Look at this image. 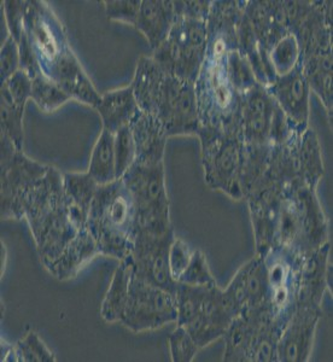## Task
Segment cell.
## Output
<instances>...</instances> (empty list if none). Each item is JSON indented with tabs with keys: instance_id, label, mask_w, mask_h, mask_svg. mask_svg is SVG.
Returning <instances> with one entry per match:
<instances>
[{
	"instance_id": "6da1fadb",
	"label": "cell",
	"mask_w": 333,
	"mask_h": 362,
	"mask_svg": "<svg viewBox=\"0 0 333 362\" xmlns=\"http://www.w3.org/2000/svg\"><path fill=\"white\" fill-rule=\"evenodd\" d=\"M247 1H211L208 45L194 81L201 127L235 129L240 95L230 83L228 54L239 49L238 27Z\"/></svg>"
},
{
	"instance_id": "7a4b0ae2",
	"label": "cell",
	"mask_w": 333,
	"mask_h": 362,
	"mask_svg": "<svg viewBox=\"0 0 333 362\" xmlns=\"http://www.w3.org/2000/svg\"><path fill=\"white\" fill-rule=\"evenodd\" d=\"M131 86L140 110L156 116L169 138L197 136L201 122L194 83L170 74L153 56H141Z\"/></svg>"
},
{
	"instance_id": "3957f363",
	"label": "cell",
	"mask_w": 333,
	"mask_h": 362,
	"mask_svg": "<svg viewBox=\"0 0 333 362\" xmlns=\"http://www.w3.org/2000/svg\"><path fill=\"white\" fill-rule=\"evenodd\" d=\"M22 218L28 223L45 267L57 259L80 230L86 228V221L66 199L62 172L49 165L25 196Z\"/></svg>"
},
{
	"instance_id": "277c9868",
	"label": "cell",
	"mask_w": 333,
	"mask_h": 362,
	"mask_svg": "<svg viewBox=\"0 0 333 362\" xmlns=\"http://www.w3.org/2000/svg\"><path fill=\"white\" fill-rule=\"evenodd\" d=\"M86 227L100 255L119 261L129 257L138 235V218L132 196L122 179L99 186Z\"/></svg>"
},
{
	"instance_id": "5b68a950",
	"label": "cell",
	"mask_w": 333,
	"mask_h": 362,
	"mask_svg": "<svg viewBox=\"0 0 333 362\" xmlns=\"http://www.w3.org/2000/svg\"><path fill=\"white\" fill-rule=\"evenodd\" d=\"M327 243L329 221L317 199V189L298 186L284 189L274 247L308 254Z\"/></svg>"
},
{
	"instance_id": "8992f818",
	"label": "cell",
	"mask_w": 333,
	"mask_h": 362,
	"mask_svg": "<svg viewBox=\"0 0 333 362\" xmlns=\"http://www.w3.org/2000/svg\"><path fill=\"white\" fill-rule=\"evenodd\" d=\"M201 160L204 180L210 189L235 201L243 199L242 170L245 144L235 129L201 127Z\"/></svg>"
},
{
	"instance_id": "52a82bcc",
	"label": "cell",
	"mask_w": 333,
	"mask_h": 362,
	"mask_svg": "<svg viewBox=\"0 0 333 362\" xmlns=\"http://www.w3.org/2000/svg\"><path fill=\"white\" fill-rule=\"evenodd\" d=\"M284 326L267 309L235 317L223 336L226 362H278L276 348Z\"/></svg>"
},
{
	"instance_id": "ba28073f",
	"label": "cell",
	"mask_w": 333,
	"mask_h": 362,
	"mask_svg": "<svg viewBox=\"0 0 333 362\" xmlns=\"http://www.w3.org/2000/svg\"><path fill=\"white\" fill-rule=\"evenodd\" d=\"M121 179L136 206L138 230L165 235L173 230L165 186V162L158 165L134 163Z\"/></svg>"
},
{
	"instance_id": "9c48e42d",
	"label": "cell",
	"mask_w": 333,
	"mask_h": 362,
	"mask_svg": "<svg viewBox=\"0 0 333 362\" xmlns=\"http://www.w3.org/2000/svg\"><path fill=\"white\" fill-rule=\"evenodd\" d=\"M235 128L247 146H267L283 143L293 131H300L276 105L261 85L240 95Z\"/></svg>"
},
{
	"instance_id": "30bf717a",
	"label": "cell",
	"mask_w": 333,
	"mask_h": 362,
	"mask_svg": "<svg viewBox=\"0 0 333 362\" xmlns=\"http://www.w3.org/2000/svg\"><path fill=\"white\" fill-rule=\"evenodd\" d=\"M208 45V21L177 16L168 37L153 57L168 73L194 83L201 70Z\"/></svg>"
},
{
	"instance_id": "8fae6325",
	"label": "cell",
	"mask_w": 333,
	"mask_h": 362,
	"mask_svg": "<svg viewBox=\"0 0 333 362\" xmlns=\"http://www.w3.org/2000/svg\"><path fill=\"white\" fill-rule=\"evenodd\" d=\"M25 33L42 74L49 78L61 63L74 54L66 28L46 1H25Z\"/></svg>"
},
{
	"instance_id": "7c38bea8",
	"label": "cell",
	"mask_w": 333,
	"mask_h": 362,
	"mask_svg": "<svg viewBox=\"0 0 333 362\" xmlns=\"http://www.w3.org/2000/svg\"><path fill=\"white\" fill-rule=\"evenodd\" d=\"M1 148V220H21L29 189L45 175L49 165L29 158L8 136H0Z\"/></svg>"
},
{
	"instance_id": "4fadbf2b",
	"label": "cell",
	"mask_w": 333,
	"mask_h": 362,
	"mask_svg": "<svg viewBox=\"0 0 333 362\" xmlns=\"http://www.w3.org/2000/svg\"><path fill=\"white\" fill-rule=\"evenodd\" d=\"M303 255L276 245L264 256L267 268L268 310L283 326L298 305Z\"/></svg>"
},
{
	"instance_id": "5bb4252c",
	"label": "cell",
	"mask_w": 333,
	"mask_h": 362,
	"mask_svg": "<svg viewBox=\"0 0 333 362\" xmlns=\"http://www.w3.org/2000/svg\"><path fill=\"white\" fill-rule=\"evenodd\" d=\"M177 320L175 295L133 276L121 324L134 334L162 329Z\"/></svg>"
},
{
	"instance_id": "9a60e30c",
	"label": "cell",
	"mask_w": 333,
	"mask_h": 362,
	"mask_svg": "<svg viewBox=\"0 0 333 362\" xmlns=\"http://www.w3.org/2000/svg\"><path fill=\"white\" fill-rule=\"evenodd\" d=\"M175 235L174 230L165 235H153L138 230L133 250L129 255L133 276L148 284L156 285L169 293H175L177 283L174 281L169 268V250Z\"/></svg>"
},
{
	"instance_id": "2e32d148",
	"label": "cell",
	"mask_w": 333,
	"mask_h": 362,
	"mask_svg": "<svg viewBox=\"0 0 333 362\" xmlns=\"http://www.w3.org/2000/svg\"><path fill=\"white\" fill-rule=\"evenodd\" d=\"M321 317L320 305H297L280 334L276 348L278 362H307L310 360Z\"/></svg>"
},
{
	"instance_id": "e0dca14e",
	"label": "cell",
	"mask_w": 333,
	"mask_h": 362,
	"mask_svg": "<svg viewBox=\"0 0 333 362\" xmlns=\"http://www.w3.org/2000/svg\"><path fill=\"white\" fill-rule=\"evenodd\" d=\"M222 290L237 317L261 309L268 310L267 268L264 256L256 254L239 268L230 284Z\"/></svg>"
},
{
	"instance_id": "ac0fdd59",
	"label": "cell",
	"mask_w": 333,
	"mask_h": 362,
	"mask_svg": "<svg viewBox=\"0 0 333 362\" xmlns=\"http://www.w3.org/2000/svg\"><path fill=\"white\" fill-rule=\"evenodd\" d=\"M237 314L218 284L208 285L196 317L184 326L203 349L223 338Z\"/></svg>"
},
{
	"instance_id": "d6986e66",
	"label": "cell",
	"mask_w": 333,
	"mask_h": 362,
	"mask_svg": "<svg viewBox=\"0 0 333 362\" xmlns=\"http://www.w3.org/2000/svg\"><path fill=\"white\" fill-rule=\"evenodd\" d=\"M266 90L293 127L300 131L309 127L312 90L300 63L288 74L276 76Z\"/></svg>"
},
{
	"instance_id": "ffe728a7",
	"label": "cell",
	"mask_w": 333,
	"mask_h": 362,
	"mask_svg": "<svg viewBox=\"0 0 333 362\" xmlns=\"http://www.w3.org/2000/svg\"><path fill=\"white\" fill-rule=\"evenodd\" d=\"M244 15L252 29L259 52L269 63L271 49L290 34L284 1H247Z\"/></svg>"
},
{
	"instance_id": "44dd1931",
	"label": "cell",
	"mask_w": 333,
	"mask_h": 362,
	"mask_svg": "<svg viewBox=\"0 0 333 362\" xmlns=\"http://www.w3.org/2000/svg\"><path fill=\"white\" fill-rule=\"evenodd\" d=\"M136 144V162L139 165H158L165 162L167 131L156 116L140 110L129 124Z\"/></svg>"
},
{
	"instance_id": "7402d4cb",
	"label": "cell",
	"mask_w": 333,
	"mask_h": 362,
	"mask_svg": "<svg viewBox=\"0 0 333 362\" xmlns=\"http://www.w3.org/2000/svg\"><path fill=\"white\" fill-rule=\"evenodd\" d=\"M329 243L305 254L300 264V290L298 303L320 305L329 283Z\"/></svg>"
},
{
	"instance_id": "603a6c76",
	"label": "cell",
	"mask_w": 333,
	"mask_h": 362,
	"mask_svg": "<svg viewBox=\"0 0 333 362\" xmlns=\"http://www.w3.org/2000/svg\"><path fill=\"white\" fill-rule=\"evenodd\" d=\"M99 255L97 243L86 227L78 232L57 259L46 266V269L58 280L74 279L92 259Z\"/></svg>"
},
{
	"instance_id": "cb8c5ba5",
	"label": "cell",
	"mask_w": 333,
	"mask_h": 362,
	"mask_svg": "<svg viewBox=\"0 0 333 362\" xmlns=\"http://www.w3.org/2000/svg\"><path fill=\"white\" fill-rule=\"evenodd\" d=\"M177 20L174 1L140 0L134 28L143 34L151 49H156L168 37Z\"/></svg>"
},
{
	"instance_id": "d4e9b609",
	"label": "cell",
	"mask_w": 333,
	"mask_h": 362,
	"mask_svg": "<svg viewBox=\"0 0 333 362\" xmlns=\"http://www.w3.org/2000/svg\"><path fill=\"white\" fill-rule=\"evenodd\" d=\"M95 110L102 119L103 129L115 134L119 129L129 126L140 112V107L132 86L128 85L102 93Z\"/></svg>"
},
{
	"instance_id": "484cf974",
	"label": "cell",
	"mask_w": 333,
	"mask_h": 362,
	"mask_svg": "<svg viewBox=\"0 0 333 362\" xmlns=\"http://www.w3.org/2000/svg\"><path fill=\"white\" fill-rule=\"evenodd\" d=\"M132 273V262L129 257L119 261L100 307V317L107 324L121 322L124 317L129 296Z\"/></svg>"
},
{
	"instance_id": "4316f807",
	"label": "cell",
	"mask_w": 333,
	"mask_h": 362,
	"mask_svg": "<svg viewBox=\"0 0 333 362\" xmlns=\"http://www.w3.org/2000/svg\"><path fill=\"white\" fill-rule=\"evenodd\" d=\"M115 134L102 129L90 153L88 173L99 186L107 185L116 177Z\"/></svg>"
},
{
	"instance_id": "83f0119b",
	"label": "cell",
	"mask_w": 333,
	"mask_h": 362,
	"mask_svg": "<svg viewBox=\"0 0 333 362\" xmlns=\"http://www.w3.org/2000/svg\"><path fill=\"white\" fill-rule=\"evenodd\" d=\"M63 186L66 199L73 209L86 218L99 185L88 172L63 173Z\"/></svg>"
},
{
	"instance_id": "f1b7e54d",
	"label": "cell",
	"mask_w": 333,
	"mask_h": 362,
	"mask_svg": "<svg viewBox=\"0 0 333 362\" xmlns=\"http://www.w3.org/2000/svg\"><path fill=\"white\" fill-rule=\"evenodd\" d=\"M25 104L18 103L1 87V134L8 136L18 150H23Z\"/></svg>"
},
{
	"instance_id": "f546056e",
	"label": "cell",
	"mask_w": 333,
	"mask_h": 362,
	"mask_svg": "<svg viewBox=\"0 0 333 362\" xmlns=\"http://www.w3.org/2000/svg\"><path fill=\"white\" fill-rule=\"evenodd\" d=\"M32 100L42 112L51 114L71 98L57 83L40 73L32 78Z\"/></svg>"
},
{
	"instance_id": "4dcf8cb0",
	"label": "cell",
	"mask_w": 333,
	"mask_h": 362,
	"mask_svg": "<svg viewBox=\"0 0 333 362\" xmlns=\"http://www.w3.org/2000/svg\"><path fill=\"white\" fill-rule=\"evenodd\" d=\"M15 362H56V355L49 349L39 334L30 331L13 344Z\"/></svg>"
},
{
	"instance_id": "1f68e13d",
	"label": "cell",
	"mask_w": 333,
	"mask_h": 362,
	"mask_svg": "<svg viewBox=\"0 0 333 362\" xmlns=\"http://www.w3.org/2000/svg\"><path fill=\"white\" fill-rule=\"evenodd\" d=\"M268 59L276 76L288 74L300 63V47L291 33L283 37L268 54Z\"/></svg>"
},
{
	"instance_id": "d6a6232c",
	"label": "cell",
	"mask_w": 333,
	"mask_h": 362,
	"mask_svg": "<svg viewBox=\"0 0 333 362\" xmlns=\"http://www.w3.org/2000/svg\"><path fill=\"white\" fill-rule=\"evenodd\" d=\"M228 73L230 83L240 95L259 85L249 59L239 49H232L228 54Z\"/></svg>"
},
{
	"instance_id": "836d02e7",
	"label": "cell",
	"mask_w": 333,
	"mask_h": 362,
	"mask_svg": "<svg viewBox=\"0 0 333 362\" xmlns=\"http://www.w3.org/2000/svg\"><path fill=\"white\" fill-rule=\"evenodd\" d=\"M170 358L173 362H192L201 348L184 326L177 325L168 337Z\"/></svg>"
},
{
	"instance_id": "e575fe53",
	"label": "cell",
	"mask_w": 333,
	"mask_h": 362,
	"mask_svg": "<svg viewBox=\"0 0 333 362\" xmlns=\"http://www.w3.org/2000/svg\"><path fill=\"white\" fill-rule=\"evenodd\" d=\"M177 284L199 285V286L216 284V280L211 274L206 254L203 251L194 249L189 264L177 280Z\"/></svg>"
},
{
	"instance_id": "d590c367",
	"label": "cell",
	"mask_w": 333,
	"mask_h": 362,
	"mask_svg": "<svg viewBox=\"0 0 333 362\" xmlns=\"http://www.w3.org/2000/svg\"><path fill=\"white\" fill-rule=\"evenodd\" d=\"M116 177L121 179L136 162V144L131 128H122L115 133Z\"/></svg>"
},
{
	"instance_id": "8d00e7d4",
	"label": "cell",
	"mask_w": 333,
	"mask_h": 362,
	"mask_svg": "<svg viewBox=\"0 0 333 362\" xmlns=\"http://www.w3.org/2000/svg\"><path fill=\"white\" fill-rule=\"evenodd\" d=\"M105 13L110 21L136 25L140 0H105Z\"/></svg>"
},
{
	"instance_id": "74e56055",
	"label": "cell",
	"mask_w": 333,
	"mask_h": 362,
	"mask_svg": "<svg viewBox=\"0 0 333 362\" xmlns=\"http://www.w3.org/2000/svg\"><path fill=\"white\" fill-rule=\"evenodd\" d=\"M0 80L1 83L11 78L15 73L21 69L20 49L11 35H8L0 51Z\"/></svg>"
},
{
	"instance_id": "f35d334b",
	"label": "cell",
	"mask_w": 333,
	"mask_h": 362,
	"mask_svg": "<svg viewBox=\"0 0 333 362\" xmlns=\"http://www.w3.org/2000/svg\"><path fill=\"white\" fill-rule=\"evenodd\" d=\"M194 249L181 238H174L169 250V268L174 281L177 283L181 274L184 273L189 264Z\"/></svg>"
},
{
	"instance_id": "ab89813d",
	"label": "cell",
	"mask_w": 333,
	"mask_h": 362,
	"mask_svg": "<svg viewBox=\"0 0 333 362\" xmlns=\"http://www.w3.org/2000/svg\"><path fill=\"white\" fill-rule=\"evenodd\" d=\"M211 1H174L177 16L208 21Z\"/></svg>"
}]
</instances>
